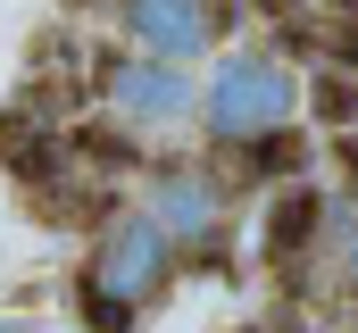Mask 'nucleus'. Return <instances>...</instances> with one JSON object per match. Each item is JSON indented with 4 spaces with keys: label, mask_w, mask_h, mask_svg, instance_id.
Segmentation results:
<instances>
[{
    "label": "nucleus",
    "mask_w": 358,
    "mask_h": 333,
    "mask_svg": "<svg viewBox=\"0 0 358 333\" xmlns=\"http://www.w3.org/2000/svg\"><path fill=\"white\" fill-rule=\"evenodd\" d=\"M159 234H167V242H176V234H217V183H208L200 166L159 175Z\"/></svg>",
    "instance_id": "nucleus-5"
},
{
    "label": "nucleus",
    "mask_w": 358,
    "mask_h": 333,
    "mask_svg": "<svg viewBox=\"0 0 358 333\" xmlns=\"http://www.w3.org/2000/svg\"><path fill=\"white\" fill-rule=\"evenodd\" d=\"M317 108H325L334 125H350V117H358V83L350 76H325V83H317Z\"/></svg>",
    "instance_id": "nucleus-6"
},
{
    "label": "nucleus",
    "mask_w": 358,
    "mask_h": 333,
    "mask_svg": "<svg viewBox=\"0 0 358 333\" xmlns=\"http://www.w3.org/2000/svg\"><path fill=\"white\" fill-rule=\"evenodd\" d=\"M300 108V83L283 76V59H225L208 76V134L217 142H267L275 125Z\"/></svg>",
    "instance_id": "nucleus-2"
},
{
    "label": "nucleus",
    "mask_w": 358,
    "mask_h": 333,
    "mask_svg": "<svg viewBox=\"0 0 358 333\" xmlns=\"http://www.w3.org/2000/svg\"><path fill=\"white\" fill-rule=\"evenodd\" d=\"M176 275V242L159 234V217H117L100 250L84 267V300H92V325H134V309L159 300V283Z\"/></svg>",
    "instance_id": "nucleus-1"
},
{
    "label": "nucleus",
    "mask_w": 358,
    "mask_h": 333,
    "mask_svg": "<svg viewBox=\"0 0 358 333\" xmlns=\"http://www.w3.org/2000/svg\"><path fill=\"white\" fill-rule=\"evenodd\" d=\"M300 225H308V200H283V208H275V250L300 242Z\"/></svg>",
    "instance_id": "nucleus-7"
},
{
    "label": "nucleus",
    "mask_w": 358,
    "mask_h": 333,
    "mask_svg": "<svg viewBox=\"0 0 358 333\" xmlns=\"http://www.w3.org/2000/svg\"><path fill=\"white\" fill-rule=\"evenodd\" d=\"M125 34L142 42V59L183 67V59L208 50V34H217V0H125Z\"/></svg>",
    "instance_id": "nucleus-3"
},
{
    "label": "nucleus",
    "mask_w": 358,
    "mask_h": 333,
    "mask_svg": "<svg viewBox=\"0 0 358 333\" xmlns=\"http://www.w3.org/2000/svg\"><path fill=\"white\" fill-rule=\"evenodd\" d=\"M108 108L125 125H176L183 108H192V83H183V67L125 59V67H108Z\"/></svg>",
    "instance_id": "nucleus-4"
}]
</instances>
